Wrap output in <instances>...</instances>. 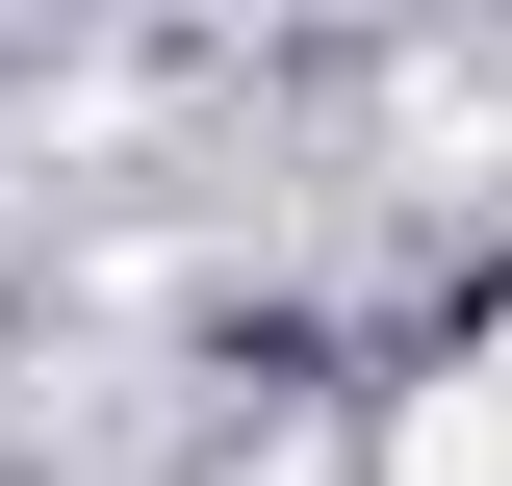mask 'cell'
<instances>
[{
	"label": "cell",
	"instance_id": "6da1fadb",
	"mask_svg": "<svg viewBox=\"0 0 512 486\" xmlns=\"http://www.w3.org/2000/svg\"><path fill=\"white\" fill-rule=\"evenodd\" d=\"M384 486H512V307L461 333V384L410 410V461H384Z\"/></svg>",
	"mask_w": 512,
	"mask_h": 486
}]
</instances>
